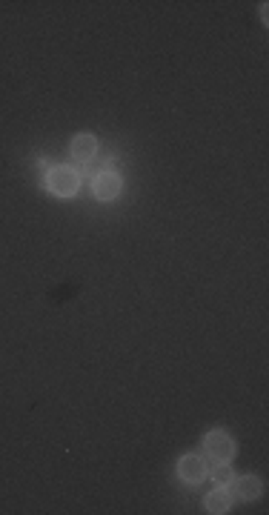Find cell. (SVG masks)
I'll list each match as a JSON object with an SVG mask.
<instances>
[{"mask_svg":"<svg viewBox=\"0 0 269 515\" xmlns=\"http://www.w3.org/2000/svg\"><path fill=\"white\" fill-rule=\"evenodd\" d=\"M46 186L55 195H61V198H72L80 189V175L72 166H55L46 175Z\"/></svg>","mask_w":269,"mask_h":515,"instance_id":"6da1fadb","label":"cell"},{"mask_svg":"<svg viewBox=\"0 0 269 515\" xmlns=\"http://www.w3.org/2000/svg\"><path fill=\"white\" fill-rule=\"evenodd\" d=\"M204 447H206V455L215 461H232V455H235V441L224 430H212L204 438Z\"/></svg>","mask_w":269,"mask_h":515,"instance_id":"7a4b0ae2","label":"cell"},{"mask_svg":"<svg viewBox=\"0 0 269 515\" xmlns=\"http://www.w3.org/2000/svg\"><path fill=\"white\" fill-rule=\"evenodd\" d=\"M177 475L186 484H201L206 478V461L201 455H184L177 461Z\"/></svg>","mask_w":269,"mask_h":515,"instance_id":"3957f363","label":"cell"},{"mask_svg":"<svg viewBox=\"0 0 269 515\" xmlns=\"http://www.w3.org/2000/svg\"><path fill=\"white\" fill-rule=\"evenodd\" d=\"M120 195V177L115 172H100L95 177V198L98 201H115Z\"/></svg>","mask_w":269,"mask_h":515,"instance_id":"277c9868","label":"cell"},{"mask_svg":"<svg viewBox=\"0 0 269 515\" xmlns=\"http://www.w3.org/2000/svg\"><path fill=\"white\" fill-rule=\"evenodd\" d=\"M95 152H98V140H95V135L83 132V135H78L75 140H72V157H75V161H80V164L92 161Z\"/></svg>","mask_w":269,"mask_h":515,"instance_id":"5b68a950","label":"cell"},{"mask_svg":"<svg viewBox=\"0 0 269 515\" xmlns=\"http://www.w3.org/2000/svg\"><path fill=\"white\" fill-rule=\"evenodd\" d=\"M232 487H235V492L241 495V498H246V501L258 498V495L263 492L261 478H255V475H241V478H232Z\"/></svg>","mask_w":269,"mask_h":515,"instance_id":"8992f818","label":"cell"},{"mask_svg":"<svg viewBox=\"0 0 269 515\" xmlns=\"http://www.w3.org/2000/svg\"><path fill=\"white\" fill-rule=\"evenodd\" d=\"M204 507H206V512H212V515L226 512V509L232 507V495H229V490H215V492H209V495H206V501H204Z\"/></svg>","mask_w":269,"mask_h":515,"instance_id":"52a82bcc","label":"cell"},{"mask_svg":"<svg viewBox=\"0 0 269 515\" xmlns=\"http://www.w3.org/2000/svg\"><path fill=\"white\" fill-rule=\"evenodd\" d=\"M209 475H212V481L221 484V487L232 484V478H235V472H232V467H229V461H218V467H215Z\"/></svg>","mask_w":269,"mask_h":515,"instance_id":"ba28073f","label":"cell"}]
</instances>
